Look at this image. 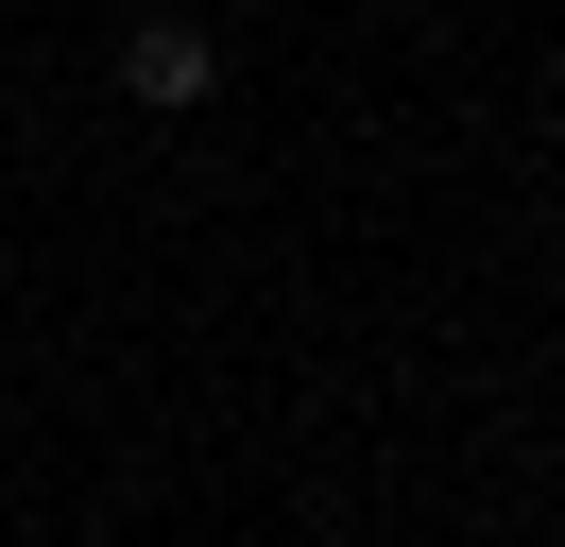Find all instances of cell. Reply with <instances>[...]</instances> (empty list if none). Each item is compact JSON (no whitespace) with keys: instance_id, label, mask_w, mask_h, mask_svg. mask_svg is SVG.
Wrapping results in <instances>:
<instances>
[{"instance_id":"6da1fadb","label":"cell","mask_w":565,"mask_h":547,"mask_svg":"<svg viewBox=\"0 0 565 547\" xmlns=\"http://www.w3.org/2000/svg\"><path fill=\"white\" fill-rule=\"evenodd\" d=\"M206 86H223V34H206V18H138V34H120V103H154V120H189Z\"/></svg>"}]
</instances>
